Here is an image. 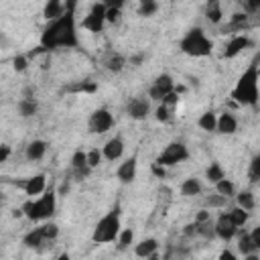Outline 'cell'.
Returning <instances> with one entry per match:
<instances>
[{"mask_svg": "<svg viewBox=\"0 0 260 260\" xmlns=\"http://www.w3.org/2000/svg\"><path fill=\"white\" fill-rule=\"evenodd\" d=\"M77 31H75V13H65L57 21L49 23V27L41 35V47L47 51L53 49H73L77 47Z\"/></svg>", "mask_w": 260, "mask_h": 260, "instance_id": "1", "label": "cell"}, {"mask_svg": "<svg viewBox=\"0 0 260 260\" xmlns=\"http://www.w3.org/2000/svg\"><path fill=\"white\" fill-rule=\"evenodd\" d=\"M232 98L242 104V106H256L258 102V67L256 63H252L244 75L238 79V85L232 92Z\"/></svg>", "mask_w": 260, "mask_h": 260, "instance_id": "2", "label": "cell"}, {"mask_svg": "<svg viewBox=\"0 0 260 260\" xmlns=\"http://www.w3.org/2000/svg\"><path fill=\"white\" fill-rule=\"evenodd\" d=\"M118 234H120V205L116 203L112 210L96 224L92 240L96 244H108V242H114L118 238Z\"/></svg>", "mask_w": 260, "mask_h": 260, "instance_id": "3", "label": "cell"}, {"mask_svg": "<svg viewBox=\"0 0 260 260\" xmlns=\"http://www.w3.org/2000/svg\"><path fill=\"white\" fill-rule=\"evenodd\" d=\"M55 205H57L55 191H47L37 201H33V199L25 201L21 210H23V216H27L31 222H41V220H49L55 214Z\"/></svg>", "mask_w": 260, "mask_h": 260, "instance_id": "4", "label": "cell"}, {"mask_svg": "<svg viewBox=\"0 0 260 260\" xmlns=\"http://www.w3.org/2000/svg\"><path fill=\"white\" fill-rule=\"evenodd\" d=\"M179 49L183 51L185 55H191V57H207L212 53V41L205 37V33L201 29H191L179 43Z\"/></svg>", "mask_w": 260, "mask_h": 260, "instance_id": "5", "label": "cell"}, {"mask_svg": "<svg viewBox=\"0 0 260 260\" xmlns=\"http://www.w3.org/2000/svg\"><path fill=\"white\" fill-rule=\"evenodd\" d=\"M187 159H189L187 146L183 142H171L169 146H165V150L159 154L154 163L161 165V167H175V165H179V163H183Z\"/></svg>", "mask_w": 260, "mask_h": 260, "instance_id": "6", "label": "cell"}, {"mask_svg": "<svg viewBox=\"0 0 260 260\" xmlns=\"http://www.w3.org/2000/svg\"><path fill=\"white\" fill-rule=\"evenodd\" d=\"M104 23H106V5L104 3H96L90 9V15L81 21V27L92 31V33H102Z\"/></svg>", "mask_w": 260, "mask_h": 260, "instance_id": "7", "label": "cell"}, {"mask_svg": "<svg viewBox=\"0 0 260 260\" xmlns=\"http://www.w3.org/2000/svg\"><path fill=\"white\" fill-rule=\"evenodd\" d=\"M112 126H114V116H112L106 108L96 110V112L90 116V122H88V128H90V132H94V134H104V132H108Z\"/></svg>", "mask_w": 260, "mask_h": 260, "instance_id": "8", "label": "cell"}, {"mask_svg": "<svg viewBox=\"0 0 260 260\" xmlns=\"http://www.w3.org/2000/svg\"><path fill=\"white\" fill-rule=\"evenodd\" d=\"M214 234L220 238V240H224V242H230L236 234H238V228L230 222V218H228V214H222L220 218H218V222H216V226H214Z\"/></svg>", "mask_w": 260, "mask_h": 260, "instance_id": "9", "label": "cell"}, {"mask_svg": "<svg viewBox=\"0 0 260 260\" xmlns=\"http://www.w3.org/2000/svg\"><path fill=\"white\" fill-rule=\"evenodd\" d=\"M126 110H128V116H130V118H134V120H144V118L148 116V112H150V104H148V100H144V98H132V100L128 102Z\"/></svg>", "mask_w": 260, "mask_h": 260, "instance_id": "10", "label": "cell"}, {"mask_svg": "<svg viewBox=\"0 0 260 260\" xmlns=\"http://www.w3.org/2000/svg\"><path fill=\"white\" fill-rule=\"evenodd\" d=\"M71 171H73V175H75L77 181H81V179H85L90 175L92 169L88 167V159H85V152L83 150H75L73 152V157H71Z\"/></svg>", "mask_w": 260, "mask_h": 260, "instance_id": "11", "label": "cell"}, {"mask_svg": "<svg viewBox=\"0 0 260 260\" xmlns=\"http://www.w3.org/2000/svg\"><path fill=\"white\" fill-rule=\"evenodd\" d=\"M19 185L25 189L27 195H41V193L45 191V187H47V177H45L43 173H39V175H35V177L25 179V181L19 183Z\"/></svg>", "mask_w": 260, "mask_h": 260, "instance_id": "12", "label": "cell"}, {"mask_svg": "<svg viewBox=\"0 0 260 260\" xmlns=\"http://www.w3.org/2000/svg\"><path fill=\"white\" fill-rule=\"evenodd\" d=\"M122 154H124V140L120 136L110 138L106 142V146H104V150H102V157H106L108 161H118Z\"/></svg>", "mask_w": 260, "mask_h": 260, "instance_id": "13", "label": "cell"}, {"mask_svg": "<svg viewBox=\"0 0 260 260\" xmlns=\"http://www.w3.org/2000/svg\"><path fill=\"white\" fill-rule=\"evenodd\" d=\"M252 45V41L246 37V35H236L230 43H228V47H226V51H224V57L226 59H232V57H236L238 53H242V51L246 49V47H250Z\"/></svg>", "mask_w": 260, "mask_h": 260, "instance_id": "14", "label": "cell"}, {"mask_svg": "<svg viewBox=\"0 0 260 260\" xmlns=\"http://www.w3.org/2000/svg\"><path fill=\"white\" fill-rule=\"evenodd\" d=\"M116 175H118V179H120L122 183H132L134 177H136V157L126 159V161L118 167Z\"/></svg>", "mask_w": 260, "mask_h": 260, "instance_id": "15", "label": "cell"}, {"mask_svg": "<svg viewBox=\"0 0 260 260\" xmlns=\"http://www.w3.org/2000/svg\"><path fill=\"white\" fill-rule=\"evenodd\" d=\"M63 15H65V7H63V3H59V0H49V3L45 5V9H43V17H45L49 23L57 21V19L63 17Z\"/></svg>", "mask_w": 260, "mask_h": 260, "instance_id": "16", "label": "cell"}, {"mask_svg": "<svg viewBox=\"0 0 260 260\" xmlns=\"http://www.w3.org/2000/svg\"><path fill=\"white\" fill-rule=\"evenodd\" d=\"M216 130H218L220 134H234V132L238 130V120L234 118V114L226 112V114H222V116L218 118Z\"/></svg>", "mask_w": 260, "mask_h": 260, "instance_id": "17", "label": "cell"}, {"mask_svg": "<svg viewBox=\"0 0 260 260\" xmlns=\"http://www.w3.org/2000/svg\"><path fill=\"white\" fill-rule=\"evenodd\" d=\"M157 250H159V242L154 240V238H146V240H142L140 244H136L134 254H136L138 258H148L150 254H154Z\"/></svg>", "mask_w": 260, "mask_h": 260, "instance_id": "18", "label": "cell"}, {"mask_svg": "<svg viewBox=\"0 0 260 260\" xmlns=\"http://www.w3.org/2000/svg\"><path fill=\"white\" fill-rule=\"evenodd\" d=\"M45 152H47V142L45 140H33L29 146H27V159L29 161H39L45 157Z\"/></svg>", "mask_w": 260, "mask_h": 260, "instance_id": "19", "label": "cell"}, {"mask_svg": "<svg viewBox=\"0 0 260 260\" xmlns=\"http://www.w3.org/2000/svg\"><path fill=\"white\" fill-rule=\"evenodd\" d=\"M25 246L27 248H37V250H41V244H47V240H45V236H43V230L41 228H35L33 232H29L27 236H25Z\"/></svg>", "mask_w": 260, "mask_h": 260, "instance_id": "20", "label": "cell"}, {"mask_svg": "<svg viewBox=\"0 0 260 260\" xmlns=\"http://www.w3.org/2000/svg\"><path fill=\"white\" fill-rule=\"evenodd\" d=\"M205 17H207V21L214 23V25H218L222 21V5L218 3V0H210V3H207Z\"/></svg>", "mask_w": 260, "mask_h": 260, "instance_id": "21", "label": "cell"}, {"mask_svg": "<svg viewBox=\"0 0 260 260\" xmlns=\"http://www.w3.org/2000/svg\"><path fill=\"white\" fill-rule=\"evenodd\" d=\"M236 201H238V207H242L244 212H252L256 207V199H254L252 191H240L236 195Z\"/></svg>", "mask_w": 260, "mask_h": 260, "instance_id": "22", "label": "cell"}, {"mask_svg": "<svg viewBox=\"0 0 260 260\" xmlns=\"http://www.w3.org/2000/svg\"><path fill=\"white\" fill-rule=\"evenodd\" d=\"M37 102H35V98H25V100H21L19 102V112H21V116L23 118H31V116H35L37 114Z\"/></svg>", "mask_w": 260, "mask_h": 260, "instance_id": "23", "label": "cell"}, {"mask_svg": "<svg viewBox=\"0 0 260 260\" xmlns=\"http://www.w3.org/2000/svg\"><path fill=\"white\" fill-rule=\"evenodd\" d=\"M197 124H199V128L205 130V132H214V130H216V124H218V118H216L214 112H203V114L199 116Z\"/></svg>", "mask_w": 260, "mask_h": 260, "instance_id": "24", "label": "cell"}, {"mask_svg": "<svg viewBox=\"0 0 260 260\" xmlns=\"http://www.w3.org/2000/svg\"><path fill=\"white\" fill-rule=\"evenodd\" d=\"M205 179L210 181V183H218V181H222V179H226V173H224V169H222V165L220 163H212L210 167H207V171H205Z\"/></svg>", "mask_w": 260, "mask_h": 260, "instance_id": "25", "label": "cell"}, {"mask_svg": "<svg viewBox=\"0 0 260 260\" xmlns=\"http://www.w3.org/2000/svg\"><path fill=\"white\" fill-rule=\"evenodd\" d=\"M181 193H183L185 197L199 195V193H201V183H199L197 179L189 177V179H185V181H183V185H181Z\"/></svg>", "mask_w": 260, "mask_h": 260, "instance_id": "26", "label": "cell"}, {"mask_svg": "<svg viewBox=\"0 0 260 260\" xmlns=\"http://www.w3.org/2000/svg\"><path fill=\"white\" fill-rule=\"evenodd\" d=\"M238 250L244 254V256H248V254H254L258 248L252 244V240H250V234L248 232H240V240H238Z\"/></svg>", "mask_w": 260, "mask_h": 260, "instance_id": "27", "label": "cell"}, {"mask_svg": "<svg viewBox=\"0 0 260 260\" xmlns=\"http://www.w3.org/2000/svg\"><path fill=\"white\" fill-rule=\"evenodd\" d=\"M228 218H230V222L236 226V228H240V226H244L246 222H248V212H244L242 207H234V210H230L228 212Z\"/></svg>", "mask_w": 260, "mask_h": 260, "instance_id": "28", "label": "cell"}, {"mask_svg": "<svg viewBox=\"0 0 260 260\" xmlns=\"http://www.w3.org/2000/svg\"><path fill=\"white\" fill-rule=\"evenodd\" d=\"M124 63H126V59H124L122 55H110L106 61H104L106 69H108V71H114V73L122 71V69H124Z\"/></svg>", "mask_w": 260, "mask_h": 260, "instance_id": "29", "label": "cell"}, {"mask_svg": "<svg viewBox=\"0 0 260 260\" xmlns=\"http://www.w3.org/2000/svg\"><path fill=\"white\" fill-rule=\"evenodd\" d=\"M157 11H159V5L154 3V0H142L140 7H138V15L140 17H152Z\"/></svg>", "mask_w": 260, "mask_h": 260, "instance_id": "30", "label": "cell"}, {"mask_svg": "<svg viewBox=\"0 0 260 260\" xmlns=\"http://www.w3.org/2000/svg\"><path fill=\"white\" fill-rule=\"evenodd\" d=\"M118 250H126L130 244H132V240H134V232L130 230V228H126V230H122L120 234H118Z\"/></svg>", "mask_w": 260, "mask_h": 260, "instance_id": "31", "label": "cell"}, {"mask_svg": "<svg viewBox=\"0 0 260 260\" xmlns=\"http://www.w3.org/2000/svg\"><path fill=\"white\" fill-rule=\"evenodd\" d=\"M216 191L218 195H224V197H232L234 195V183L230 179H222L216 183Z\"/></svg>", "mask_w": 260, "mask_h": 260, "instance_id": "32", "label": "cell"}, {"mask_svg": "<svg viewBox=\"0 0 260 260\" xmlns=\"http://www.w3.org/2000/svg\"><path fill=\"white\" fill-rule=\"evenodd\" d=\"M98 90V83L96 81H81V83H75V85H69L67 92H85V94H94Z\"/></svg>", "mask_w": 260, "mask_h": 260, "instance_id": "33", "label": "cell"}, {"mask_svg": "<svg viewBox=\"0 0 260 260\" xmlns=\"http://www.w3.org/2000/svg\"><path fill=\"white\" fill-rule=\"evenodd\" d=\"M248 177H250V183H258V179H260V157H258V154H256V157L252 159V163H250Z\"/></svg>", "mask_w": 260, "mask_h": 260, "instance_id": "34", "label": "cell"}, {"mask_svg": "<svg viewBox=\"0 0 260 260\" xmlns=\"http://www.w3.org/2000/svg\"><path fill=\"white\" fill-rule=\"evenodd\" d=\"M85 159H88V167H90V169H96V167L102 163V150L94 148V150L85 152Z\"/></svg>", "mask_w": 260, "mask_h": 260, "instance_id": "35", "label": "cell"}, {"mask_svg": "<svg viewBox=\"0 0 260 260\" xmlns=\"http://www.w3.org/2000/svg\"><path fill=\"white\" fill-rule=\"evenodd\" d=\"M41 230H43V236H45L47 242L55 240V238L59 236V228H57L55 224H45V226H41Z\"/></svg>", "mask_w": 260, "mask_h": 260, "instance_id": "36", "label": "cell"}, {"mask_svg": "<svg viewBox=\"0 0 260 260\" xmlns=\"http://www.w3.org/2000/svg\"><path fill=\"white\" fill-rule=\"evenodd\" d=\"M205 203L207 205H212V207H224L226 203H228V197H224V195H210V197H207L205 199Z\"/></svg>", "mask_w": 260, "mask_h": 260, "instance_id": "37", "label": "cell"}, {"mask_svg": "<svg viewBox=\"0 0 260 260\" xmlns=\"http://www.w3.org/2000/svg\"><path fill=\"white\" fill-rule=\"evenodd\" d=\"M27 65H29V57L27 55H17L15 59H13V67H15V71H25L27 69Z\"/></svg>", "mask_w": 260, "mask_h": 260, "instance_id": "38", "label": "cell"}, {"mask_svg": "<svg viewBox=\"0 0 260 260\" xmlns=\"http://www.w3.org/2000/svg\"><path fill=\"white\" fill-rule=\"evenodd\" d=\"M154 116H157V120L159 122H169L171 120V108H167V106H161L157 108V112H154Z\"/></svg>", "mask_w": 260, "mask_h": 260, "instance_id": "39", "label": "cell"}, {"mask_svg": "<svg viewBox=\"0 0 260 260\" xmlns=\"http://www.w3.org/2000/svg\"><path fill=\"white\" fill-rule=\"evenodd\" d=\"M177 104H179V94L175 90L163 98V106H167V108H173V106H177Z\"/></svg>", "mask_w": 260, "mask_h": 260, "instance_id": "40", "label": "cell"}, {"mask_svg": "<svg viewBox=\"0 0 260 260\" xmlns=\"http://www.w3.org/2000/svg\"><path fill=\"white\" fill-rule=\"evenodd\" d=\"M210 220H212V214L205 212V210H201V212L195 216V224H205V222H210Z\"/></svg>", "mask_w": 260, "mask_h": 260, "instance_id": "41", "label": "cell"}, {"mask_svg": "<svg viewBox=\"0 0 260 260\" xmlns=\"http://www.w3.org/2000/svg\"><path fill=\"white\" fill-rule=\"evenodd\" d=\"M11 157V146L9 144H0V163H5Z\"/></svg>", "mask_w": 260, "mask_h": 260, "instance_id": "42", "label": "cell"}, {"mask_svg": "<svg viewBox=\"0 0 260 260\" xmlns=\"http://www.w3.org/2000/svg\"><path fill=\"white\" fill-rule=\"evenodd\" d=\"M250 240H252V244H254L256 248H260V228H254V230H252Z\"/></svg>", "mask_w": 260, "mask_h": 260, "instance_id": "43", "label": "cell"}, {"mask_svg": "<svg viewBox=\"0 0 260 260\" xmlns=\"http://www.w3.org/2000/svg\"><path fill=\"white\" fill-rule=\"evenodd\" d=\"M152 175H154V177H161V179H163V177H165V167H161V165H157V163H154V165H152Z\"/></svg>", "mask_w": 260, "mask_h": 260, "instance_id": "44", "label": "cell"}, {"mask_svg": "<svg viewBox=\"0 0 260 260\" xmlns=\"http://www.w3.org/2000/svg\"><path fill=\"white\" fill-rule=\"evenodd\" d=\"M220 260H238V258H236V254H234V252H230V250H222Z\"/></svg>", "mask_w": 260, "mask_h": 260, "instance_id": "45", "label": "cell"}, {"mask_svg": "<svg viewBox=\"0 0 260 260\" xmlns=\"http://www.w3.org/2000/svg\"><path fill=\"white\" fill-rule=\"evenodd\" d=\"M185 234L187 236H195L197 234V224H187L185 226Z\"/></svg>", "mask_w": 260, "mask_h": 260, "instance_id": "46", "label": "cell"}, {"mask_svg": "<svg viewBox=\"0 0 260 260\" xmlns=\"http://www.w3.org/2000/svg\"><path fill=\"white\" fill-rule=\"evenodd\" d=\"M244 260H260V258H258V254L254 252V254H248V256H244Z\"/></svg>", "mask_w": 260, "mask_h": 260, "instance_id": "47", "label": "cell"}, {"mask_svg": "<svg viewBox=\"0 0 260 260\" xmlns=\"http://www.w3.org/2000/svg\"><path fill=\"white\" fill-rule=\"evenodd\" d=\"M57 260H71V258H69V254H67V252H63V254H59V256H57Z\"/></svg>", "mask_w": 260, "mask_h": 260, "instance_id": "48", "label": "cell"}, {"mask_svg": "<svg viewBox=\"0 0 260 260\" xmlns=\"http://www.w3.org/2000/svg\"><path fill=\"white\" fill-rule=\"evenodd\" d=\"M144 260H161V258H159V254H157V252H154V254H150L148 258H144Z\"/></svg>", "mask_w": 260, "mask_h": 260, "instance_id": "49", "label": "cell"}, {"mask_svg": "<svg viewBox=\"0 0 260 260\" xmlns=\"http://www.w3.org/2000/svg\"><path fill=\"white\" fill-rule=\"evenodd\" d=\"M21 216H23V210H15L13 212V218H21Z\"/></svg>", "mask_w": 260, "mask_h": 260, "instance_id": "50", "label": "cell"}, {"mask_svg": "<svg viewBox=\"0 0 260 260\" xmlns=\"http://www.w3.org/2000/svg\"><path fill=\"white\" fill-rule=\"evenodd\" d=\"M0 41H5V37H3V35H0Z\"/></svg>", "mask_w": 260, "mask_h": 260, "instance_id": "51", "label": "cell"}, {"mask_svg": "<svg viewBox=\"0 0 260 260\" xmlns=\"http://www.w3.org/2000/svg\"><path fill=\"white\" fill-rule=\"evenodd\" d=\"M0 201H3V193H0Z\"/></svg>", "mask_w": 260, "mask_h": 260, "instance_id": "52", "label": "cell"}]
</instances>
